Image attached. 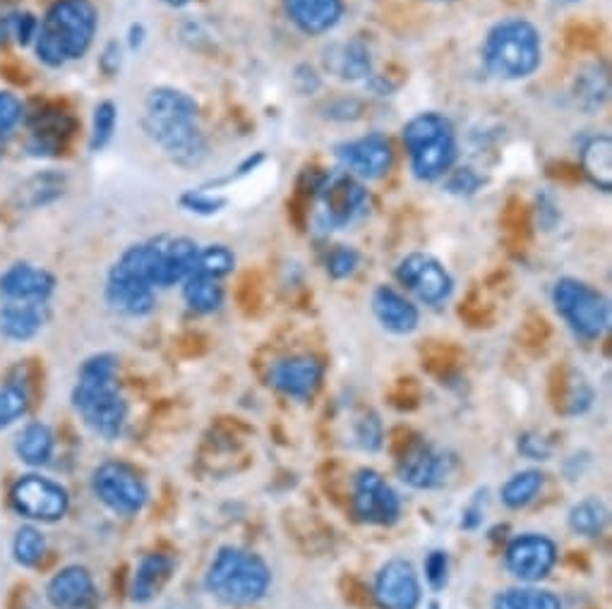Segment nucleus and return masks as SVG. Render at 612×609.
<instances>
[{
  "label": "nucleus",
  "instance_id": "f257e3e1",
  "mask_svg": "<svg viewBox=\"0 0 612 609\" xmlns=\"http://www.w3.org/2000/svg\"><path fill=\"white\" fill-rule=\"evenodd\" d=\"M142 128L170 164L183 171L200 168L210 156V142L200 126V104L178 86H154L144 98Z\"/></svg>",
  "mask_w": 612,
  "mask_h": 609
},
{
  "label": "nucleus",
  "instance_id": "f03ea898",
  "mask_svg": "<svg viewBox=\"0 0 612 609\" xmlns=\"http://www.w3.org/2000/svg\"><path fill=\"white\" fill-rule=\"evenodd\" d=\"M70 401L96 437L106 442L120 440L128 428L130 406L118 387V358L114 353H94L84 360Z\"/></svg>",
  "mask_w": 612,
  "mask_h": 609
},
{
  "label": "nucleus",
  "instance_id": "7ed1b4c3",
  "mask_svg": "<svg viewBox=\"0 0 612 609\" xmlns=\"http://www.w3.org/2000/svg\"><path fill=\"white\" fill-rule=\"evenodd\" d=\"M99 32V10L92 0H54L34 39V56L48 70H60L92 51Z\"/></svg>",
  "mask_w": 612,
  "mask_h": 609
},
{
  "label": "nucleus",
  "instance_id": "20e7f679",
  "mask_svg": "<svg viewBox=\"0 0 612 609\" xmlns=\"http://www.w3.org/2000/svg\"><path fill=\"white\" fill-rule=\"evenodd\" d=\"M272 566L248 547L224 544L204 571V590L224 607H252L272 588Z\"/></svg>",
  "mask_w": 612,
  "mask_h": 609
},
{
  "label": "nucleus",
  "instance_id": "39448f33",
  "mask_svg": "<svg viewBox=\"0 0 612 609\" xmlns=\"http://www.w3.org/2000/svg\"><path fill=\"white\" fill-rule=\"evenodd\" d=\"M485 70L502 82L531 80L543 66V34L531 20H499L485 34L481 48Z\"/></svg>",
  "mask_w": 612,
  "mask_h": 609
},
{
  "label": "nucleus",
  "instance_id": "423d86ee",
  "mask_svg": "<svg viewBox=\"0 0 612 609\" xmlns=\"http://www.w3.org/2000/svg\"><path fill=\"white\" fill-rule=\"evenodd\" d=\"M401 140L407 147L411 173L421 183H439L457 166V128L439 110H421L403 122Z\"/></svg>",
  "mask_w": 612,
  "mask_h": 609
},
{
  "label": "nucleus",
  "instance_id": "0eeeda50",
  "mask_svg": "<svg viewBox=\"0 0 612 609\" xmlns=\"http://www.w3.org/2000/svg\"><path fill=\"white\" fill-rule=\"evenodd\" d=\"M557 317L581 341H598L610 327V301L589 281L562 277L550 291Z\"/></svg>",
  "mask_w": 612,
  "mask_h": 609
},
{
  "label": "nucleus",
  "instance_id": "6e6552de",
  "mask_svg": "<svg viewBox=\"0 0 612 609\" xmlns=\"http://www.w3.org/2000/svg\"><path fill=\"white\" fill-rule=\"evenodd\" d=\"M315 197L317 223L322 231H346L370 209V195H367L365 183L341 168L322 176Z\"/></svg>",
  "mask_w": 612,
  "mask_h": 609
},
{
  "label": "nucleus",
  "instance_id": "1a4fd4ad",
  "mask_svg": "<svg viewBox=\"0 0 612 609\" xmlns=\"http://www.w3.org/2000/svg\"><path fill=\"white\" fill-rule=\"evenodd\" d=\"M10 506L27 524H58L70 512V492L54 478L27 473L20 476L10 488Z\"/></svg>",
  "mask_w": 612,
  "mask_h": 609
},
{
  "label": "nucleus",
  "instance_id": "9d476101",
  "mask_svg": "<svg viewBox=\"0 0 612 609\" xmlns=\"http://www.w3.org/2000/svg\"><path fill=\"white\" fill-rule=\"evenodd\" d=\"M92 492L116 516H138L150 504V488L132 466L104 461L92 470Z\"/></svg>",
  "mask_w": 612,
  "mask_h": 609
},
{
  "label": "nucleus",
  "instance_id": "9b49d317",
  "mask_svg": "<svg viewBox=\"0 0 612 609\" xmlns=\"http://www.w3.org/2000/svg\"><path fill=\"white\" fill-rule=\"evenodd\" d=\"M351 508L361 524L389 528L401 518V496L375 468H361L351 480Z\"/></svg>",
  "mask_w": 612,
  "mask_h": 609
},
{
  "label": "nucleus",
  "instance_id": "f8f14e48",
  "mask_svg": "<svg viewBox=\"0 0 612 609\" xmlns=\"http://www.w3.org/2000/svg\"><path fill=\"white\" fill-rule=\"evenodd\" d=\"M457 458L425 440H411L397 458L399 480L411 490H439L455 476Z\"/></svg>",
  "mask_w": 612,
  "mask_h": 609
},
{
  "label": "nucleus",
  "instance_id": "ddd939ff",
  "mask_svg": "<svg viewBox=\"0 0 612 609\" xmlns=\"http://www.w3.org/2000/svg\"><path fill=\"white\" fill-rule=\"evenodd\" d=\"M397 281L425 307L445 305L455 293V277L427 253H409L397 265Z\"/></svg>",
  "mask_w": 612,
  "mask_h": 609
},
{
  "label": "nucleus",
  "instance_id": "4468645a",
  "mask_svg": "<svg viewBox=\"0 0 612 609\" xmlns=\"http://www.w3.org/2000/svg\"><path fill=\"white\" fill-rule=\"evenodd\" d=\"M560 547L545 532H519L505 547V569L519 583H541L557 566Z\"/></svg>",
  "mask_w": 612,
  "mask_h": 609
},
{
  "label": "nucleus",
  "instance_id": "2eb2a0df",
  "mask_svg": "<svg viewBox=\"0 0 612 609\" xmlns=\"http://www.w3.org/2000/svg\"><path fill=\"white\" fill-rule=\"evenodd\" d=\"M334 156L341 171L351 173L361 183L382 180L395 166V147L382 132H367L341 142L334 147Z\"/></svg>",
  "mask_w": 612,
  "mask_h": 609
},
{
  "label": "nucleus",
  "instance_id": "dca6fc26",
  "mask_svg": "<svg viewBox=\"0 0 612 609\" xmlns=\"http://www.w3.org/2000/svg\"><path fill=\"white\" fill-rule=\"evenodd\" d=\"M373 600L379 609H419L423 586L415 566L403 557L387 559L373 581Z\"/></svg>",
  "mask_w": 612,
  "mask_h": 609
},
{
  "label": "nucleus",
  "instance_id": "f3484780",
  "mask_svg": "<svg viewBox=\"0 0 612 609\" xmlns=\"http://www.w3.org/2000/svg\"><path fill=\"white\" fill-rule=\"evenodd\" d=\"M325 382V363L317 355L296 353L279 358L269 367V387L293 401H310Z\"/></svg>",
  "mask_w": 612,
  "mask_h": 609
},
{
  "label": "nucleus",
  "instance_id": "a211bd4d",
  "mask_svg": "<svg viewBox=\"0 0 612 609\" xmlns=\"http://www.w3.org/2000/svg\"><path fill=\"white\" fill-rule=\"evenodd\" d=\"M46 600L54 609H99L102 595L87 566L68 564L48 578Z\"/></svg>",
  "mask_w": 612,
  "mask_h": 609
},
{
  "label": "nucleus",
  "instance_id": "6ab92c4d",
  "mask_svg": "<svg viewBox=\"0 0 612 609\" xmlns=\"http://www.w3.org/2000/svg\"><path fill=\"white\" fill-rule=\"evenodd\" d=\"M56 273L32 262H15L0 273V303H51Z\"/></svg>",
  "mask_w": 612,
  "mask_h": 609
},
{
  "label": "nucleus",
  "instance_id": "aec40b11",
  "mask_svg": "<svg viewBox=\"0 0 612 609\" xmlns=\"http://www.w3.org/2000/svg\"><path fill=\"white\" fill-rule=\"evenodd\" d=\"M377 325L395 337H409L421 325V309L395 285L379 283L370 297Z\"/></svg>",
  "mask_w": 612,
  "mask_h": 609
},
{
  "label": "nucleus",
  "instance_id": "412c9836",
  "mask_svg": "<svg viewBox=\"0 0 612 609\" xmlns=\"http://www.w3.org/2000/svg\"><path fill=\"white\" fill-rule=\"evenodd\" d=\"M24 120H27L30 126L27 152L36 159L56 156L63 152L72 137V130H75V120H72L66 110L56 108H42Z\"/></svg>",
  "mask_w": 612,
  "mask_h": 609
},
{
  "label": "nucleus",
  "instance_id": "4be33fe9",
  "mask_svg": "<svg viewBox=\"0 0 612 609\" xmlns=\"http://www.w3.org/2000/svg\"><path fill=\"white\" fill-rule=\"evenodd\" d=\"M289 22L305 36L334 32L346 15V0H281Z\"/></svg>",
  "mask_w": 612,
  "mask_h": 609
},
{
  "label": "nucleus",
  "instance_id": "5701e85b",
  "mask_svg": "<svg viewBox=\"0 0 612 609\" xmlns=\"http://www.w3.org/2000/svg\"><path fill=\"white\" fill-rule=\"evenodd\" d=\"M51 319L48 303H0V337L10 343H30Z\"/></svg>",
  "mask_w": 612,
  "mask_h": 609
},
{
  "label": "nucleus",
  "instance_id": "b1692460",
  "mask_svg": "<svg viewBox=\"0 0 612 609\" xmlns=\"http://www.w3.org/2000/svg\"><path fill=\"white\" fill-rule=\"evenodd\" d=\"M322 63L325 70L341 82H365L375 68L370 46L361 39L329 44V48H325Z\"/></svg>",
  "mask_w": 612,
  "mask_h": 609
},
{
  "label": "nucleus",
  "instance_id": "393cba45",
  "mask_svg": "<svg viewBox=\"0 0 612 609\" xmlns=\"http://www.w3.org/2000/svg\"><path fill=\"white\" fill-rule=\"evenodd\" d=\"M200 243L186 235H164L162 269H158V289H174L198 269Z\"/></svg>",
  "mask_w": 612,
  "mask_h": 609
},
{
  "label": "nucleus",
  "instance_id": "a878e982",
  "mask_svg": "<svg viewBox=\"0 0 612 609\" xmlns=\"http://www.w3.org/2000/svg\"><path fill=\"white\" fill-rule=\"evenodd\" d=\"M176 571V562L170 554L164 552H150L140 559V564L134 566V574L130 578V600L138 605L152 602L158 593L166 588Z\"/></svg>",
  "mask_w": 612,
  "mask_h": 609
},
{
  "label": "nucleus",
  "instance_id": "bb28decb",
  "mask_svg": "<svg viewBox=\"0 0 612 609\" xmlns=\"http://www.w3.org/2000/svg\"><path fill=\"white\" fill-rule=\"evenodd\" d=\"M104 297H106V305L122 317L142 319V317H150L156 309V289L144 283L106 279Z\"/></svg>",
  "mask_w": 612,
  "mask_h": 609
},
{
  "label": "nucleus",
  "instance_id": "cd10ccee",
  "mask_svg": "<svg viewBox=\"0 0 612 609\" xmlns=\"http://www.w3.org/2000/svg\"><path fill=\"white\" fill-rule=\"evenodd\" d=\"M12 449H15L20 464L39 470L54 461L56 432L48 422L32 420L17 432Z\"/></svg>",
  "mask_w": 612,
  "mask_h": 609
},
{
  "label": "nucleus",
  "instance_id": "c85d7f7f",
  "mask_svg": "<svg viewBox=\"0 0 612 609\" xmlns=\"http://www.w3.org/2000/svg\"><path fill=\"white\" fill-rule=\"evenodd\" d=\"M579 161L586 180H589L596 190L610 192L612 190V140L610 134H591L589 140H584L579 147Z\"/></svg>",
  "mask_w": 612,
  "mask_h": 609
},
{
  "label": "nucleus",
  "instance_id": "c756f323",
  "mask_svg": "<svg viewBox=\"0 0 612 609\" xmlns=\"http://www.w3.org/2000/svg\"><path fill=\"white\" fill-rule=\"evenodd\" d=\"M183 289V303L188 309L198 315H214L224 305V283L212 277H204L200 271H192L190 277L180 283Z\"/></svg>",
  "mask_w": 612,
  "mask_h": 609
},
{
  "label": "nucleus",
  "instance_id": "7c9ffc66",
  "mask_svg": "<svg viewBox=\"0 0 612 609\" xmlns=\"http://www.w3.org/2000/svg\"><path fill=\"white\" fill-rule=\"evenodd\" d=\"M66 188H68L66 173L54 168L34 173V176L24 180V185L17 190V202L20 207H27V209H44L60 200V197L66 195Z\"/></svg>",
  "mask_w": 612,
  "mask_h": 609
},
{
  "label": "nucleus",
  "instance_id": "2f4dec72",
  "mask_svg": "<svg viewBox=\"0 0 612 609\" xmlns=\"http://www.w3.org/2000/svg\"><path fill=\"white\" fill-rule=\"evenodd\" d=\"M493 609H565L560 595L541 583H519V586L499 590L493 598Z\"/></svg>",
  "mask_w": 612,
  "mask_h": 609
},
{
  "label": "nucleus",
  "instance_id": "473e14b6",
  "mask_svg": "<svg viewBox=\"0 0 612 609\" xmlns=\"http://www.w3.org/2000/svg\"><path fill=\"white\" fill-rule=\"evenodd\" d=\"M543 488H545L543 470L523 468V470H519V473L507 478V482L502 484L499 500L507 508H511V512H519V508L533 504L538 496H541Z\"/></svg>",
  "mask_w": 612,
  "mask_h": 609
},
{
  "label": "nucleus",
  "instance_id": "72a5a7b5",
  "mask_svg": "<svg viewBox=\"0 0 612 609\" xmlns=\"http://www.w3.org/2000/svg\"><path fill=\"white\" fill-rule=\"evenodd\" d=\"M610 96V80L608 70L598 63L584 68L581 74H577V82H574V98H577V106L584 108L586 114H598L603 108Z\"/></svg>",
  "mask_w": 612,
  "mask_h": 609
},
{
  "label": "nucleus",
  "instance_id": "f704fd0d",
  "mask_svg": "<svg viewBox=\"0 0 612 609\" xmlns=\"http://www.w3.org/2000/svg\"><path fill=\"white\" fill-rule=\"evenodd\" d=\"M608 518H610V512L603 504V500H598V496H586V500L577 502L569 508L567 524L574 536L596 538L605 530Z\"/></svg>",
  "mask_w": 612,
  "mask_h": 609
},
{
  "label": "nucleus",
  "instance_id": "c9c22d12",
  "mask_svg": "<svg viewBox=\"0 0 612 609\" xmlns=\"http://www.w3.org/2000/svg\"><path fill=\"white\" fill-rule=\"evenodd\" d=\"M48 552V542L44 530L36 524H24L15 530L12 536V544H10V554L12 562H15L20 569H36Z\"/></svg>",
  "mask_w": 612,
  "mask_h": 609
},
{
  "label": "nucleus",
  "instance_id": "e433bc0d",
  "mask_svg": "<svg viewBox=\"0 0 612 609\" xmlns=\"http://www.w3.org/2000/svg\"><path fill=\"white\" fill-rule=\"evenodd\" d=\"M228 202L231 200L226 195H222L216 188H210V185L190 188L178 197V204L183 211H188V214H192V216H202V219L219 216L228 207Z\"/></svg>",
  "mask_w": 612,
  "mask_h": 609
},
{
  "label": "nucleus",
  "instance_id": "4c0bfd02",
  "mask_svg": "<svg viewBox=\"0 0 612 609\" xmlns=\"http://www.w3.org/2000/svg\"><path fill=\"white\" fill-rule=\"evenodd\" d=\"M118 128V106L114 102H99L92 110V130H90V152L99 154L114 142Z\"/></svg>",
  "mask_w": 612,
  "mask_h": 609
},
{
  "label": "nucleus",
  "instance_id": "58836bf2",
  "mask_svg": "<svg viewBox=\"0 0 612 609\" xmlns=\"http://www.w3.org/2000/svg\"><path fill=\"white\" fill-rule=\"evenodd\" d=\"M30 410V394L22 382H8L0 389V432L17 425Z\"/></svg>",
  "mask_w": 612,
  "mask_h": 609
},
{
  "label": "nucleus",
  "instance_id": "ea45409f",
  "mask_svg": "<svg viewBox=\"0 0 612 609\" xmlns=\"http://www.w3.org/2000/svg\"><path fill=\"white\" fill-rule=\"evenodd\" d=\"M236 269V253L231 250L228 245L222 243H212L207 247H200V257H198V269L204 273V277H212L216 281H224L226 277H231Z\"/></svg>",
  "mask_w": 612,
  "mask_h": 609
},
{
  "label": "nucleus",
  "instance_id": "a19ab883",
  "mask_svg": "<svg viewBox=\"0 0 612 609\" xmlns=\"http://www.w3.org/2000/svg\"><path fill=\"white\" fill-rule=\"evenodd\" d=\"M593 399H596V396H593L591 384L586 382L581 375H574L567 382V391H565V396H562L560 410L569 418H579L584 413H589L591 406H593Z\"/></svg>",
  "mask_w": 612,
  "mask_h": 609
},
{
  "label": "nucleus",
  "instance_id": "79ce46f5",
  "mask_svg": "<svg viewBox=\"0 0 612 609\" xmlns=\"http://www.w3.org/2000/svg\"><path fill=\"white\" fill-rule=\"evenodd\" d=\"M485 188V178L473 166H455L443 178V190L451 197H473Z\"/></svg>",
  "mask_w": 612,
  "mask_h": 609
},
{
  "label": "nucleus",
  "instance_id": "37998d69",
  "mask_svg": "<svg viewBox=\"0 0 612 609\" xmlns=\"http://www.w3.org/2000/svg\"><path fill=\"white\" fill-rule=\"evenodd\" d=\"M327 273L332 281H346L361 267V253L353 245H334L327 253Z\"/></svg>",
  "mask_w": 612,
  "mask_h": 609
},
{
  "label": "nucleus",
  "instance_id": "c03bdc74",
  "mask_svg": "<svg viewBox=\"0 0 612 609\" xmlns=\"http://www.w3.org/2000/svg\"><path fill=\"white\" fill-rule=\"evenodd\" d=\"M449 571H451L449 554L445 550H433L423 562V574H425L427 588H431L433 593H443L449 586Z\"/></svg>",
  "mask_w": 612,
  "mask_h": 609
},
{
  "label": "nucleus",
  "instance_id": "a18cd8bd",
  "mask_svg": "<svg viewBox=\"0 0 612 609\" xmlns=\"http://www.w3.org/2000/svg\"><path fill=\"white\" fill-rule=\"evenodd\" d=\"M10 20V42H15L20 46H32L36 39V32H39V17L30 10H15L8 12Z\"/></svg>",
  "mask_w": 612,
  "mask_h": 609
},
{
  "label": "nucleus",
  "instance_id": "49530a36",
  "mask_svg": "<svg viewBox=\"0 0 612 609\" xmlns=\"http://www.w3.org/2000/svg\"><path fill=\"white\" fill-rule=\"evenodd\" d=\"M24 118H27V110H24L20 98L8 90H0V140H8V134L15 130Z\"/></svg>",
  "mask_w": 612,
  "mask_h": 609
},
{
  "label": "nucleus",
  "instance_id": "de8ad7c7",
  "mask_svg": "<svg viewBox=\"0 0 612 609\" xmlns=\"http://www.w3.org/2000/svg\"><path fill=\"white\" fill-rule=\"evenodd\" d=\"M385 432H382V422L375 413H365L363 418H358L356 422V442L361 449L365 452H377L382 446Z\"/></svg>",
  "mask_w": 612,
  "mask_h": 609
},
{
  "label": "nucleus",
  "instance_id": "09e8293b",
  "mask_svg": "<svg viewBox=\"0 0 612 609\" xmlns=\"http://www.w3.org/2000/svg\"><path fill=\"white\" fill-rule=\"evenodd\" d=\"M536 216H538V226H543V231H553L557 223L562 221V209H560L553 192L543 190L541 195H538Z\"/></svg>",
  "mask_w": 612,
  "mask_h": 609
},
{
  "label": "nucleus",
  "instance_id": "8fccbe9b",
  "mask_svg": "<svg viewBox=\"0 0 612 609\" xmlns=\"http://www.w3.org/2000/svg\"><path fill=\"white\" fill-rule=\"evenodd\" d=\"M517 449L523 458H529V461H548L550 454H553L550 442L536 432H523L517 442Z\"/></svg>",
  "mask_w": 612,
  "mask_h": 609
},
{
  "label": "nucleus",
  "instance_id": "3c124183",
  "mask_svg": "<svg viewBox=\"0 0 612 609\" xmlns=\"http://www.w3.org/2000/svg\"><path fill=\"white\" fill-rule=\"evenodd\" d=\"M122 58H126V48H122L120 42L111 39L99 54V70L106 74V78H116L122 68Z\"/></svg>",
  "mask_w": 612,
  "mask_h": 609
},
{
  "label": "nucleus",
  "instance_id": "603ef678",
  "mask_svg": "<svg viewBox=\"0 0 612 609\" xmlns=\"http://www.w3.org/2000/svg\"><path fill=\"white\" fill-rule=\"evenodd\" d=\"M293 84H296V90L301 96H313L317 90L322 86V80H320V74H317V70L313 66H298L296 68V74H293Z\"/></svg>",
  "mask_w": 612,
  "mask_h": 609
},
{
  "label": "nucleus",
  "instance_id": "864d4df0",
  "mask_svg": "<svg viewBox=\"0 0 612 609\" xmlns=\"http://www.w3.org/2000/svg\"><path fill=\"white\" fill-rule=\"evenodd\" d=\"M144 42H146V27L142 22H132L126 34V48L130 54H138V51H142Z\"/></svg>",
  "mask_w": 612,
  "mask_h": 609
},
{
  "label": "nucleus",
  "instance_id": "5fc2aeb1",
  "mask_svg": "<svg viewBox=\"0 0 612 609\" xmlns=\"http://www.w3.org/2000/svg\"><path fill=\"white\" fill-rule=\"evenodd\" d=\"M483 518H485L483 508L471 504L469 508H463V512H461V528L463 530H479L481 524H483Z\"/></svg>",
  "mask_w": 612,
  "mask_h": 609
},
{
  "label": "nucleus",
  "instance_id": "6e6d98bb",
  "mask_svg": "<svg viewBox=\"0 0 612 609\" xmlns=\"http://www.w3.org/2000/svg\"><path fill=\"white\" fill-rule=\"evenodd\" d=\"M162 3L168 8H186L192 3V0H162Z\"/></svg>",
  "mask_w": 612,
  "mask_h": 609
},
{
  "label": "nucleus",
  "instance_id": "4d7b16f0",
  "mask_svg": "<svg viewBox=\"0 0 612 609\" xmlns=\"http://www.w3.org/2000/svg\"><path fill=\"white\" fill-rule=\"evenodd\" d=\"M427 3H439V5H447V3H457V0H427Z\"/></svg>",
  "mask_w": 612,
  "mask_h": 609
},
{
  "label": "nucleus",
  "instance_id": "13d9d810",
  "mask_svg": "<svg viewBox=\"0 0 612 609\" xmlns=\"http://www.w3.org/2000/svg\"><path fill=\"white\" fill-rule=\"evenodd\" d=\"M427 609H443V605H439L437 600H433V602H427Z\"/></svg>",
  "mask_w": 612,
  "mask_h": 609
},
{
  "label": "nucleus",
  "instance_id": "bf43d9fd",
  "mask_svg": "<svg viewBox=\"0 0 612 609\" xmlns=\"http://www.w3.org/2000/svg\"><path fill=\"white\" fill-rule=\"evenodd\" d=\"M560 3H567V5H574V3H581V0H560Z\"/></svg>",
  "mask_w": 612,
  "mask_h": 609
}]
</instances>
